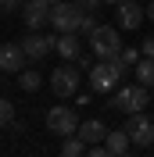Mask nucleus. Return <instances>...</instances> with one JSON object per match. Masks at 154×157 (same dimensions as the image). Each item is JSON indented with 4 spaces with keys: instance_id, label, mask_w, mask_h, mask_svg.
<instances>
[{
    "instance_id": "nucleus-1",
    "label": "nucleus",
    "mask_w": 154,
    "mask_h": 157,
    "mask_svg": "<svg viewBox=\"0 0 154 157\" xmlns=\"http://www.w3.org/2000/svg\"><path fill=\"white\" fill-rule=\"evenodd\" d=\"M122 71L125 64L122 61H93V68H90V89L93 93H115V86L122 82Z\"/></svg>"
},
{
    "instance_id": "nucleus-2",
    "label": "nucleus",
    "mask_w": 154,
    "mask_h": 157,
    "mask_svg": "<svg viewBox=\"0 0 154 157\" xmlns=\"http://www.w3.org/2000/svg\"><path fill=\"white\" fill-rule=\"evenodd\" d=\"M90 54L97 61H115L122 54V39H118V29L115 25H97L93 36H90Z\"/></svg>"
},
{
    "instance_id": "nucleus-3",
    "label": "nucleus",
    "mask_w": 154,
    "mask_h": 157,
    "mask_svg": "<svg viewBox=\"0 0 154 157\" xmlns=\"http://www.w3.org/2000/svg\"><path fill=\"white\" fill-rule=\"evenodd\" d=\"M83 18H86V11L79 7L75 0H61L50 7V25L58 32H79L83 29Z\"/></svg>"
},
{
    "instance_id": "nucleus-4",
    "label": "nucleus",
    "mask_w": 154,
    "mask_h": 157,
    "mask_svg": "<svg viewBox=\"0 0 154 157\" xmlns=\"http://www.w3.org/2000/svg\"><path fill=\"white\" fill-rule=\"evenodd\" d=\"M147 100H151V86H144V82H136V86H122V89H115L111 93V107L115 111H144L147 107Z\"/></svg>"
},
{
    "instance_id": "nucleus-5",
    "label": "nucleus",
    "mask_w": 154,
    "mask_h": 157,
    "mask_svg": "<svg viewBox=\"0 0 154 157\" xmlns=\"http://www.w3.org/2000/svg\"><path fill=\"white\" fill-rule=\"evenodd\" d=\"M79 82H83V68H79V64H61V68H54V75H50V89H54V97H61V100L75 97Z\"/></svg>"
},
{
    "instance_id": "nucleus-6",
    "label": "nucleus",
    "mask_w": 154,
    "mask_h": 157,
    "mask_svg": "<svg viewBox=\"0 0 154 157\" xmlns=\"http://www.w3.org/2000/svg\"><path fill=\"white\" fill-rule=\"evenodd\" d=\"M79 114L72 107H50L47 111V132H54V136H75L79 132Z\"/></svg>"
},
{
    "instance_id": "nucleus-7",
    "label": "nucleus",
    "mask_w": 154,
    "mask_h": 157,
    "mask_svg": "<svg viewBox=\"0 0 154 157\" xmlns=\"http://www.w3.org/2000/svg\"><path fill=\"white\" fill-rule=\"evenodd\" d=\"M125 132L136 147H154V121L144 114V111H133L129 121H125Z\"/></svg>"
},
{
    "instance_id": "nucleus-8",
    "label": "nucleus",
    "mask_w": 154,
    "mask_h": 157,
    "mask_svg": "<svg viewBox=\"0 0 154 157\" xmlns=\"http://www.w3.org/2000/svg\"><path fill=\"white\" fill-rule=\"evenodd\" d=\"M22 47H25L29 61H43V57L50 54V50L58 47V36H43V32H36V29H32L29 36L22 39Z\"/></svg>"
},
{
    "instance_id": "nucleus-9",
    "label": "nucleus",
    "mask_w": 154,
    "mask_h": 157,
    "mask_svg": "<svg viewBox=\"0 0 154 157\" xmlns=\"http://www.w3.org/2000/svg\"><path fill=\"white\" fill-rule=\"evenodd\" d=\"M50 0H25L22 4V18L29 29H39V25H50Z\"/></svg>"
},
{
    "instance_id": "nucleus-10",
    "label": "nucleus",
    "mask_w": 154,
    "mask_h": 157,
    "mask_svg": "<svg viewBox=\"0 0 154 157\" xmlns=\"http://www.w3.org/2000/svg\"><path fill=\"white\" fill-rule=\"evenodd\" d=\"M25 61H29V54H25V47H14V43H11V47H4L0 50V68L4 71H11V75H18V71H25Z\"/></svg>"
},
{
    "instance_id": "nucleus-11",
    "label": "nucleus",
    "mask_w": 154,
    "mask_h": 157,
    "mask_svg": "<svg viewBox=\"0 0 154 157\" xmlns=\"http://www.w3.org/2000/svg\"><path fill=\"white\" fill-rule=\"evenodd\" d=\"M115 14H118V25H125V29H140V21H144L147 11L136 4V0H122V4L115 7Z\"/></svg>"
},
{
    "instance_id": "nucleus-12",
    "label": "nucleus",
    "mask_w": 154,
    "mask_h": 157,
    "mask_svg": "<svg viewBox=\"0 0 154 157\" xmlns=\"http://www.w3.org/2000/svg\"><path fill=\"white\" fill-rule=\"evenodd\" d=\"M65 61H75L79 54H83V43H79V32H61L58 36V47H54Z\"/></svg>"
},
{
    "instance_id": "nucleus-13",
    "label": "nucleus",
    "mask_w": 154,
    "mask_h": 157,
    "mask_svg": "<svg viewBox=\"0 0 154 157\" xmlns=\"http://www.w3.org/2000/svg\"><path fill=\"white\" fill-rule=\"evenodd\" d=\"M75 136H83L86 143H104V139H107V125L100 121V118H90V121H83V125H79Z\"/></svg>"
},
{
    "instance_id": "nucleus-14",
    "label": "nucleus",
    "mask_w": 154,
    "mask_h": 157,
    "mask_svg": "<svg viewBox=\"0 0 154 157\" xmlns=\"http://www.w3.org/2000/svg\"><path fill=\"white\" fill-rule=\"evenodd\" d=\"M104 147H107V154L111 157H122V154H129V147H133V139H129V132H107V139H104Z\"/></svg>"
},
{
    "instance_id": "nucleus-15",
    "label": "nucleus",
    "mask_w": 154,
    "mask_h": 157,
    "mask_svg": "<svg viewBox=\"0 0 154 157\" xmlns=\"http://www.w3.org/2000/svg\"><path fill=\"white\" fill-rule=\"evenodd\" d=\"M136 82H144V86H154V57L136 61Z\"/></svg>"
},
{
    "instance_id": "nucleus-16",
    "label": "nucleus",
    "mask_w": 154,
    "mask_h": 157,
    "mask_svg": "<svg viewBox=\"0 0 154 157\" xmlns=\"http://www.w3.org/2000/svg\"><path fill=\"white\" fill-rule=\"evenodd\" d=\"M39 82H43V78H39V71H29V68H25V71H18V86L25 89V93H36V89H39Z\"/></svg>"
},
{
    "instance_id": "nucleus-17",
    "label": "nucleus",
    "mask_w": 154,
    "mask_h": 157,
    "mask_svg": "<svg viewBox=\"0 0 154 157\" xmlns=\"http://www.w3.org/2000/svg\"><path fill=\"white\" fill-rule=\"evenodd\" d=\"M11 121H14V104L0 100V125H11Z\"/></svg>"
},
{
    "instance_id": "nucleus-18",
    "label": "nucleus",
    "mask_w": 154,
    "mask_h": 157,
    "mask_svg": "<svg viewBox=\"0 0 154 157\" xmlns=\"http://www.w3.org/2000/svg\"><path fill=\"white\" fill-rule=\"evenodd\" d=\"M140 54H144V50H129V47H125L122 54H118V61H122L125 68H136V61H140Z\"/></svg>"
},
{
    "instance_id": "nucleus-19",
    "label": "nucleus",
    "mask_w": 154,
    "mask_h": 157,
    "mask_svg": "<svg viewBox=\"0 0 154 157\" xmlns=\"http://www.w3.org/2000/svg\"><path fill=\"white\" fill-rule=\"evenodd\" d=\"M97 25H100V21L93 18V11H86V18H83V29H79V32H83V36H93V29H97Z\"/></svg>"
},
{
    "instance_id": "nucleus-20",
    "label": "nucleus",
    "mask_w": 154,
    "mask_h": 157,
    "mask_svg": "<svg viewBox=\"0 0 154 157\" xmlns=\"http://www.w3.org/2000/svg\"><path fill=\"white\" fill-rule=\"evenodd\" d=\"M22 0H0V14H11V11H18Z\"/></svg>"
},
{
    "instance_id": "nucleus-21",
    "label": "nucleus",
    "mask_w": 154,
    "mask_h": 157,
    "mask_svg": "<svg viewBox=\"0 0 154 157\" xmlns=\"http://www.w3.org/2000/svg\"><path fill=\"white\" fill-rule=\"evenodd\" d=\"M75 4H79V7H83V11H97V7H100V4H104V0H75Z\"/></svg>"
},
{
    "instance_id": "nucleus-22",
    "label": "nucleus",
    "mask_w": 154,
    "mask_h": 157,
    "mask_svg": "<svg viewBox=\"0 0 154 157\" xmlns=\"http://www.w3.org/2000/svg\"><path fill=\"white\" fill-rule=\"evenodd\" d=\"M140 50H144V57H154V36H147V39H144V47H140Z\"/></svg>"
},
{
    "instance_id": "nucleus-23",
    "label": "nucleus",
    "mask_w": 154,
    "mask_h": 157,
    "mask_svg": "<svg viewBox=\"0 0 154 157\" xmlns=\"http://www.w3.org/2000/svg\"><path fill=\"white\" fill-rule=\"evenodd\" d=\"M75 64H79V68H93V57H90V54H79Z\"/></svg>"
},
{
    "instance_id": "nucleus-24",
    "label": "nucleus",
    "mask_w": 154,
    "mask_h": 157,
    "mask_svg": "<svg viewBox=\"0 0 154 157\" xmlns=\"http://www.w3.org/2000/svg\"><path fill=\"white\" fill-rule=\"evenodd\" d=\"M144 11H147V18H151V21H154V0H151V4H147V7H144Z\"/></svg>"
},
{
    "instance_id": "nucleus-25",
    "label": "nucleus",
    "mask_w": 154,
    "mask_h": 157,
    "mask_svg": "<svg viewBox=\"0 0 154 157\" xmlns=\"http://www.w3.org/2000/svg\"><path fill=\"white\" fill-rule=\"evenodd\" d=\"M104 4H111V7H118V4H122V0H104Z\"/></svg>"
},
{
    "instance_id": "nucleus-26",
    "label": "nucleus",
    "mask_w": 154,
    "mask_h": 157,
    "mask_svg": "<svg viewBox=\"0 0 154 157\" xmlns=\"http://www.w3.org/2000/svg\"><path fill=\"white\" fill-rule=\"evenodd\" d=\"M50 4H61V0H50Z\"/></svg>"
}]
</instances>
